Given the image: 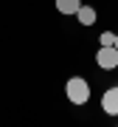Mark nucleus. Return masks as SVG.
Returning <instances> with one entry per match:
<instances>
[{
	"mask_svg": "<svg viewBox=\"0 0 118 127\" xmlns=\"http://www.w3.org/2000/svg\"><path fill=\"white\" fill-rule=\"evenodd\" d=\"M65 91H68V99L73 104H87V99H90V85L82 76H70L68 85H65Z\"/></svg>",
	"mask_w": 118,
	"mask_h": 127,
	"instance_id": "f257e3e1",
	"label": "nucleus"
},
{
	"mask_svg": "<svg viewBox=\"0 0 118 127\" xmlns=\"http://www.w3.org/2000/svg\"><path fill=\"white\" fill-rule=\"evenodd\" d=\"M96 62H98V68L113 71L115 65H118V48L115 45H101V51L96 54Z\"/></svg>",
	"mask_w": 118,
	"mask_h": 127,
	"instance_id": "f03ea898",
	"label": "nucleus"
},
{
	"mask_svg": "<svg viewBox=\"0 0 118 127\" xmlns=\"http://www.w3.org/2000/svg\"><path fill=\"white\" fill-rule=\"evenodd\" d=\"M101 107H104V113L118 116V85L110 88V91H104V96H101Z\"/></svg>",
	"mask_w": 118,
	"mask_h": 127,
	"instance_id": "7ed1b4c3",
	"label": "nucleus"
},
{
	"mask_svg": "<svg viewBox=\"0 0 118 127\" xmlns=\"http://www.w3.org/2000/svg\"><path fill=\"white\" fill-rule=\"evenodd\" d=\"M76 17H79L82 26H93V23H96V9H93V6H79Z\"/></svg>",
	"mask_w": 118,
	"mask_h": 127,
	"instance_id": "20e7f679",
	"label": "nucleus"
},
{
	"mask_svg": "<svg viewBox=\"0 0 118 127\" xmlns=\"http://www.w3.org/2000/svg\"><path fill=\"white\" fill-rule=\"evenodd\" d=\"M79 6H82L79 0H56V9L62 11V14H76Z\"/></svg>",
	"mask_w": 118,
	"mask_h": 127,
	"instance_id": "39448f33",
	"label": "nucleus"
},
{
	"mask_svg": "<svg viewBox=\"0 0 118 127\" xmlns=\"http://www.w3.org/2000/svg\"><path fill=\"white\" fill-rule=\"evenodd\" d=\"M98 40H101V45H115V34H113V31H104Z\"/></svg>",
	"mask_w": 118,
	"mask_h": 127,
	"instance_id": "423d86ee",
	"label": "nucleus"
},
{
	"mask_svg": "<svg viewBox=\"0 0 118 127\" xmlns=\"http://www.w3.org/2000/svg\"><path fill=\"white\" fill-rule=\"evenodd\" d=\"M115 48H118V34H115Z\"/></svg>",
	"mask_w": 118,
	"mask_h": 127,
	"instance_id": "0eeeda50",
	"label": "nucleus"
}]
</instances>
